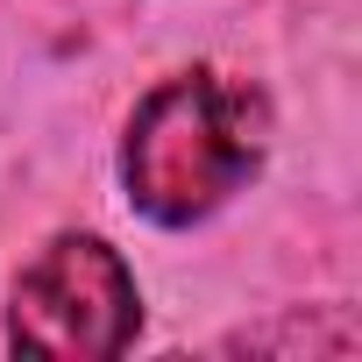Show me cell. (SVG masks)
<instances>
[{
    "label": "cell",
    "instance_id": "obj_1",
    "mask_svg": "<svg viewBox=\"0 0 362 362\" xmlns=\"http://www.w3.org/2000/svg\"><path fill=\"white\" fill-rule=\"evenodd\" d=\"M263 93H249L242 78H221V71H185L156 86L142 107H135V128H128V199L163 221V228H185L199 214H214L242 177L256 170L263 156Z\"/></svg>",
    "mask_w": 362,
    "mask_h": 362
},
{
    "label": "cell",
    "instance_id": "obj_2",
    "mask_svg": "<svg viewBox=\"0 0 362 362\" xmlns=\"http://www.w3.org/2000/svg\"><path fill=\"white\" fill-rule=\"evenodd\" d=\"M135 320H142V305H135L128 263L93 235H64L22 270L8 334L29 355L100 362V355H121L135 341Z\"/></svg>",
    "mask_w": 362,
    "mask_h": 362
}]
</instances>
